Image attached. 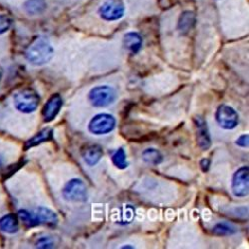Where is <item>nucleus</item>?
<instances>
[{
    "label": "nucleus",
    "instance_id": "aec40b11",
    "mask_svg": "<svg viewBox=\"0 0 249 249\" xmlns=\"http://www.w3.org/2000/svg\"><path fill=\"white\" fill-rule=\"evenodd\" d=\"M112 161L115 167L120 170H124L129 167L127 154L123 148H120L114 152V154L112 155Z\"/></svg>",
    "mask_w": 249,
    "mask_h": 249
},
{
    "label": "nucleus",
    "instance_id": "6ab92c4d",
    "mask_svg": "<svg viewBox=\"0 0 249 249\" xmlns=\"http://www.w3.org/2000/svg\"><path fill=\"white\" fill-rule=\"evenodd\" d=\"M236 227L231 223L220 222L213 228V233L216 236H230L236 233Z\"/></svg>",
    "mask_w": 249,
    "mask_h": 249
},
{
    "label": "nucleus",
    "instance_id": "f8f14e48",
    "mask_svg": "<svg viewBox=\"0 0 249 249\" xmlns=\"http://www.w3.org/2000/svg\"><path fill=\"white\" fill-rule=\"evenodd\" d=\"M123 43L132 54H137L142 49V38L138 32H129L124 36Z\"/></svg>",
    "mask_w": 249,
    "mask_h": 249
},
{
    "label": "nucleus",
    "instance_id": "f03ea898",
    "mask_svg": "<svg viewBox=\"0 0 249 249\" xmlns=\"http://www.w3.org/2000/svg\"><path fill=\"white\" fill-rule=\"evenodd\" d=\"M118 94L115 88L109 85H100L91 89L88 100L96 108H105L116 102Z\"/></svg>",
    "mask_w": 249,
    "mask_h": 249
},
{
    "label": "nucleus",
    "instance_id": "9d476101",
    "mask_svg": "<svg viewBox=\"0 0 249 249\" xmlns=\"http://www.w3.org/2000/svg\"><path fill=\"white\" fill-rule=\"evenodd\" d=\"M62 106H63V99L59 95H53L45 104V106L42 111V116L44 122H51L53 121L57 115L59 114Z\"/></svg>",
    "mask_w": 249,
    "mask_h": 249
},
{
    "label": "nucleus",
    "instance_id": "a211bd4d",
    "mask_svg": "<svg viewBox=\"0 0 249 249\" xmlns=\"http://www.w3.org/2000/svg\"><path fill=\"white\" fill-rule=\"evenodd\" d=\"M24 9L31 15L40 14L46 9V2L45 0H27L24 4Z\"/></svg>",
    "mask_w": 249,
    "mask_h": 249
},
{
    "label": "nucleus",
    "instance_id": "4be33fe9",
    "mask_svg": "<svg viewBox=\"0 0 249 249\" xmlns=\"http://www.w3.org/2000/svg\"><path fill=\"white\" fill-rule=\"evenodd\" d=\"M11 25H12V19L9 16L5 14L0 15V34L7 32L10 29Z\"/></svg>",
    "mask_w": 249,
    "mask_h": 249
},
{
    "label": "nucleus",
    "instance_id": "bb28decb",
    "mask_svg": "<svg viewBox=\"0 0 249 249\" xmlns=\"http://www.w3.org/2000/svg\"><path fill=\"white\" fill-rule=\"evenodd\" d=\"M1 163H2V161H1V159H0V165H1Z\"/></svg>",
    "mask_w": 249,
    "mask_h": 249
},
{
    "label": "nucleus",
    "instance_id": "cd10ccee",
    "mask_svg": "<svg viewBox=\"0 0 249 249\" xmlns=\"http://www.w3.org/2000/svg\"><path fill=\"white\" fill-rule=\"evenodd\" d=\"M0 79H1V75H0Z\"/></svg>",
    "mask_w": 249,
    "mask_h": 249
},
{
    "label": "nucleus",
    "instance_id": "dca6fc26",
    "mask_svg": "<svg viewBox=\"0 0 249 249\" xmlns=\"http://www.w3.org/2000/svg\"><path fill=\"white\" fill-rule=\"evenodd\" d=\"M142 158L144 162L151 165H159L163 161L162 154L155 148H149L144 150L142 153Z\"/></svg>",
    "mask_w": 249,
    "mask_h": 249
},
{
    "label": "nucleus",
    "instance_id": "9b49d317",
    "mask_svg": "<svg viewBox=\"0 0 249 249\" xmlns=\"http://www.w3.org/2000/svg\"><path fill=\"white\" fill-rule=\"evenodd\" d=\"M104 155L103 149L99 144H88L84 149L81 151V156L83 160L89 167H94L101 160Z\"/></svg>",
    "mask_w": 249,
    "mask_h": 249
},
{
    "label": "nucleus",
    "instance_id": "7ed1b4c3",
    "mask_svg": "<svg viewBox=\"0 0 249 249\" xmlns=\"http://www.w3.org/2000/svg\"><path fill=\"white\" fill-rule=\"evenodd\" d=\"M117 124L116 118L107 113H101L94 116L88 124V130L95 136H103L112 133Z\"/></svg>",
    "mask_w": 249,
    "mask_h": 249
},
{
    "label": "nucleus",
    "instance_id": "2eb2a0df",
    "mask_svg": "<svg viewBox=\"0 0 249 249\" xmlns=\"http://www.w3.org/2000/svg\"><path fill=\"white\" fill-rule=\"evenodd\" d=\"M36 215L39 218L41 224H46L48 226H56L58 223L57 214L46 207H39L36 212Z\"/></svg>",
    "mask_w": 249,
    "mask_h": 249
},
{
    "label": "nucleus",
    "instance_id": "ddd939ff",
    "mask_svg": "<svg viewBox=\"0 0 249 249\" xmlns=\"http://www.w3.org/2000/svg\"><path fill=\"white\" fill-rule=\"evenodd\" d=\"M51 140H53V130L50 128H46L42 131H40L32 139L27 141L26 144H25V149L28 150L30 148L38 146V144H40V143L51 141Z\"/></svg>",
    "mask_w": 249,
    "mask_h": 249
},
{
    "label": "nucleus",
    "instance_id": "0eeeda50",
    "mask_svg": "<svg viewBox=\"0 0 249 249\" xmlns=\"http://www.w3.org/2000/svg\"><path fill=\"white\" fill-rule=\"evenodd\" d=\"M231 190L236 197H245L249 193V168L242 167L238 169L231 181Z\"/></svg>",
    "mask_w": 249,
    "mask_h": 249
},
{
    "label": "nucleus",
    "instance_id": "412c9836",
    "mask_svg": "<svg viewBox=\"0 0 249 249\" xmlns=\"http://www.w3.org/2000/svg\"><path fill=\"white\" fill-rule=\"evenodd\" d=\"M18 216L27 227H34V226H37V225L41 224L40 221H39L38 216L36 215V213L34 214L32 213H29L28 211H25V210L19 211L18 212Z\"/></svg>",
    "mask_w": 249,
    "mask_h": 249
},
{
    "label": "nucleus",
    "instance_id": "39448f33",
    "mask_svg": "<svg viewBox=\"0 0 249 249\" xmlns=\"http://www.w3.org/2000/svg\"><path fill=\"white\" fill-rule=\"evenodd\" d=\"M39 104L40 98L38 94L30 89L20 91L14 96V105L19 112L32 113L37 110Z\"/></svg>",
    "mask_w": 249,
    "mask_h": 249
},
{
    "label": "nucleus",
    "instance_id": "4468645a",
    "mask_svg": "<svg viewBox=\"0 0 249 249\" xmlns=\"http://www.w3.org/2000/svg\"><path fill=\"white\" fill-rule=\"evenodd\" d=\"M196 24V14L193 11H184L178 20V28L182 33H188Z\"/></svg>",
    "mask_w": 249,
    "mask_h": 249
},
{
    "label": "nucleus",
    "instance_id": "423d86ee",
    "mask_svg": "<svg viewBox=\"0 0 249 249\" xmlns=\"http://www.w3.org/2000/svg\"><path fill=\"white\" fill-rule=\"evenodd\" d=\"M215 120L221 129L233 130L239 124V115L232 107L223 104L215 112Z\"/></svg>",
    "mask_w": 249,
    "mask_h": 249
},
{
    "label": "nucleus",
    "instance_id": "b1692460",
    "mask_svg": "<svg viewBox=\"0 0 249 249\" xmlns=\"http://www.w3.org/2000/svg\"><path fill=\"white\" fill-rule=\"evenodd\" d=\"M235 143L237 144L238 147H240V148H248V144H249V135H248V134H245V135L240 136V137L236 140Z\"/></svg>",
    "mask_w": 249,
    "mask_h": 249
},
{
    "label": "nucleus",
    "instance_id": "f3484780",
    "mask_svg": "<svg viewBox=\"0 0 249 249\" xmlns=\"http://www.w3.org/2000/svg\"><path fill=\"white\" fill-rule=\"evenodd\" d=\"M19 228L17 217L14 214H7L0 219V230L6 233H15Z\"/></svg>",
    "mask_w": 249,
    "mask_h": 249
},
{
    "label": "nucleus",
    "instance_id": "6e6552de",
    "mask_svg": "<svg viewBox=\"0 0 249 249\" xmlns=\"http://www.w3.org/2000/svg\"><path fill=\"white\" fill-rule=\"evenodd\" d=\"M124 5L120 0H107L99 8V14L106 21H117L124 14Z\"/></svg>",
    "mask_w": 249,
    "mask_h": 249
},
{
    "label": "nucleus",
    "instance_id": "393cba45",
    "mask_svg": "<svg viewBox=\"0 0 249 249\" xmlns=\"http://www.w3.org/2000/svg\"><path fill=\"white\" fill-rule=\"evenodd\" d=\"M200 168H201V171L203 173L207 172L210 170V165H211V160L209 159H203L200 160Z\"/></svg>",
    "mask_w": 249,
    "mask_h": 249
},
{
    "label": "nucleus",
    "instance_id": "5701e85b",
    "mask_svg": "<svg viewBox=\"0 0 249 249\" xmlns=\"http://www.w3.org/2000/svg\"><path fill=\"white\" fill-rule=\"evenodd\" d=\"M53 246L54 243L49 237H41L37 242V247L39 248H52Z\"/></svg>",
    "mask_w": 249,
    "mask_h": 249
},
{
    "label": "nucleus",
    "instance_id": "f257e3e1",
    "mask_svg": "<svg viewBox=\"0 0 249 249\" xmlns=\"http://www.w3.org/2000/svg\"><path fill=\"white\" fill-rule=\"evenodd\" d=\"M54 56V49L45 38H37L27 48L25 57L29 63L35 66L47 64Z\"/></svg>",
    "mask_w": 249,
    "mask_h": 249
},
{
    "label": "nucleus",
    "instance_id": "20e7f679",
    "mask_svg": "<svg viewBox=\"0 0 249 249\" xmlns=\"http://www.w3.org/2000/svg\"><path fill=\"white\" fill-rule=\"evenodd\" d=\"M62 195L65 200L71 202H85L88 199L87 186L79 178L70 179L62 190Z\"/></svg>",
    "mask_w": 249,
    "mask_h": 249
},
{
    "label": "nucleus",
    "instance_id": "a878e982",
    "mask_svg": "<svg viewBox=\"0 0 249 249\" xmlns=\"http://www.w3.org/2000/svg\"><path fill=\"white\" fill-rule=\"evenodd\" d=\"M121 248H123V249H124V248H131V249H133V248H135V246H133L131 244H126V245H123Z\"/></svg>",
    "mask_w": 249,
    "mask_h": 249
},
{
    "label": "nucleus",
    "instance_id": "1a4fd4ad",
    "mask_svg": "<svg viewBox=\"0 0 249 249\" xmlns=\"http://www.w3.org/2000/svg\"><path fill=\"white\" fill-rule=\"evenodd\" d=\"M194 122L196 130V142L198 147L202 151L209 150L212 146V138L206 121L201 116H197L194 118Z\"/></svg>",
    "mask_w": 249,
    "mask_h": 249
}]
</instances>
